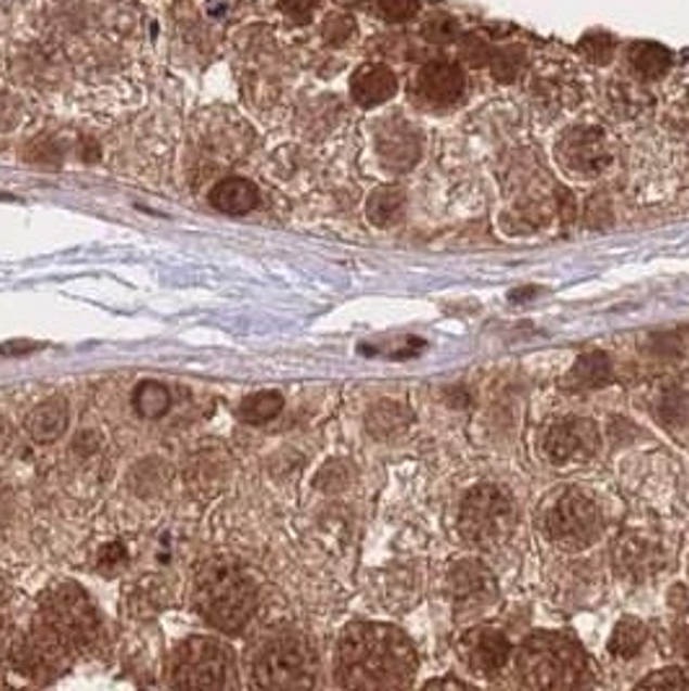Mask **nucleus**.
Masks as SVG:
<instances>
[{
	"label": "nucleus",
	"mask_w": 689,
	"mask_h": 691,
	"mask_svg": "<svg viewBox=\"0 0 689 691\" xmlns=\"http://www.w3.org/2000/svg\"><path fill=\"white\" fill-rule=\"evenodd\" d=\"M418 653L403 629L379 622L347 624L337 642V681L345 689H405Z\"/></svg>",
	"instance_id": "f257e3e1"
},
{
	"label": "nucleus",
	"mask_w": 689,
	"mask_h": 691,
	"mask_svg": "<svg viewBox=\"0 0 689 691\" xmlns=\"http://www.w3.org/2000/svg\"><path fill=\"white\" fill-rule=\"evenodd\" d=\"M513 663L526 689H580L588 681V657L571 635L534 632L513 653Z\"/></svg>",
	"instance_id": "f03ea898"
},
{
	"label": "nucleus",
	"mask_w": 689,
	"mask_h": 691,
	"mask_svg": "<svg viewBox=\"0 0 689 691\" xmlns=\"http://www.w3.org/2000/svg\"><path fill=\"white\" fill-rule=\"evenodd\" d=\"M197 612L224 632H239L254 612L257 593L250 578L229 560H210L195 583Z\"/></svg>",
	"instance_id": "7ed1b4c3"
},
{
	"label": "nucleus",
	"mask_w": 689,
	"mask_h": 691,
	"mask_svg": "<svg viewBox=\"0 0 689 691\" xmlns=\"http://www.w3.org/2000/svg\"><path fill=\"white\" fill-rule=\"evenodd\" d=\"M516 528V500L500 485L472 487L459 508V534L467 545L483 552L503 547Z\"/></svg>",
	"instance_id": "20e7f679"
},
{
	"label": "nucleus",
	"mask_w": 689,
	"mask_h": 691,
	"mask_svg": "<svg viewBox=\"0 0 689 691\" xmlns=\"http://www.w3.org/2000/svg\"><path fill=\"white\" fill-rule=\"evenodd\" d=\"M601 526L604 521H601L599 506L580 489H563L547 506L545 532L552 545L565 552H580L591 547L601 536Z\"/></svg>",
	"instance_id": "39448f33"
},
{
	"label": "nucleus",
	"mask_w": 689,
	"mask_h": 691,
	"mask_svg": "<svg viewBox=\"0 0 689 691\" xmlns=\"http://www.w3.org/2000/svg\"><path fill=\"white\" fill-rule=\"evenodd\" d=\"M39 622H44L52 632H58L73 650L91 648L102 632L97 609L89 596L76 586H58L42 599Z\"/></svg>",
	"instance_id": "423d86ee"
},
{
	"label": "nucleus",
	"mask_w": 689,
	"mask_h": 691,
	"mask_svg": "<svg viewBox=\"0 0 689 691\" xmlns=\"http://www.w3.org/2000/svg\"><path fill=\"white\" fill-rule=\"evenodd\" d=\"M317 681V655L301 637L270 642L254 663V683L263 689H309Z\"/></svg>",
	"instance_id": "0eeeda50"
},
{
	"label": "nucleus",
	"mask_w": 689,
	"mask_h": 691,
	"mask_svg": "<svg viewBox=\"0 0 689 691\" xmlns=\"http://www.w3.org/2000/svg\"><path fill=\"white\" fill-rule=\"evenodd\" d=\"M231 668L229 650L210 637H190L174 653L171 676L179 689H220Z\"/></svg>",
	"instance_id": "6e6552de"
},
{
	"label": "nucleus",
	"mask_w": 689,
	"mask_h": 691,
	"mask_svg": "<svg viewBox=\"0 0 689 691\" xmlns=\"http://www.w3.org/2000/svg\"><path fill=\"white\" fill-rule=\"evenodd\" d=\"M601 448V435L591 418H563L550 422L541 435V453L552 466H578Z\"/></svg>",
	"instance_id": "1a4fd4ad"
},
{
	"label": "nucleus",
	"mask_w": 689,
	"mask_h": 691,
	"mask_svg": "<svg viewBox=\"0 0 689 691\" xmlns=\"http://www.w3.org/2000/svg\"><path fill=\"white\" fill-rule=\"evenodd\" d=\"M446 588L457 619H472L498 601V580L480 560L454 562L446 575Z\"/></svg>",
	"instance_id": "9d476101"
},
{
	"label": "nucleus",
	"mask_w": 689,
	"mask_h": 691,
	"mask_svg": "<svg viewBox=\"0 0 689 691\" xmlns=\"http://www.w3.org/2000/svg\"><path fill=\"white\" fill-rule=\"evenodd\" d=\"M73 650L68 642L63 640L58 632H52L44 622H39L31 627V632L13 648V663L18 670L37 681L55 679L71 666Z\"/></svg>",
	"instance_id": "9b49d317"
},
{
	"label": "nucleus",
	"mask_w": 689,
	"mask_h": 691,
	"mask_svg": "<svg viewBox=\"0 0 689 691\" xmlns=\"http://www.w3.org/2000/svg\"><path fill=\"white\" fill-rule=\"evenodd\" d=\"M554 156H558V164L563 166L567 174H573V177L597 179L612 166L614 153L604 130L578 125L571 127V130L558 140Z\"/></svg>",
	"instance_id": "f8f14e48"
},
{
	"label": "nucleus",
	"mask_w": 689,
	"mask_h": 691,
	"mask_svg": "<svg viewBox=\"0 0 689 691\" xmlns=\"http://www.w3.org/2000/svg\"><path fill=\"white\" fill-rule=\"evenodd\" d=\"M511 655V642L495 627H474L459 640L461 663L483 679H495L508 666Z\"/></svg>",
	"instance_id": "ddd939ff"
},
{
	"label": "nucleus",
	"mask_w": 689,
	"mask_h": 691,
	"mask_svg": "<svg viewBox=\"0 0 689 691\" xmlns=\"http://www.w3.org/2000/svg\"><path fill=\"white\" fill-rule=\"evenodd\" d=\"M414 93L433 110H448L464 99L467 76L451 60H431L414 76Z\"/></svg>",
	"instance_id": "4468645a"
},
{
	"label": "nucleus",
	"mask_w": 689,
	"mask_h": 691,
	"mask_svg": "<svg viewBox=\"0 0 689 691\" xmlns=\"http://www.w3.org/2000/svg\"><path fill=\"white\" fill-rule=\"evenodd\" d=\"M377 151L381 164L390 171H410L423 156V136H420L418 127L403 117L386 119L377 132Z\"/></svg>",
	"instance_id": "2eb2a0df"
},
{
	"label": "nucleus",
	"mask_w": 689,
	"mask_h": 691,
	"mask_svg": "<svg viewBox=\"0 0 689 691\" xmlns=\"http://www.w3.org/2000/svg\"><path fill=\"white\" fill-rule=\"evenodd\" d=\"M614 567L620 575L630 580H643L648 575H653L661 567V552L659 547L643 539V536L625 534L614 545Z\"/></svg>",
	"instance_id": "dca6fc26"
},
{
	"label": "nucleus",
	"mask_w": 689,
	"mask_h": 691,
	"mask_svg": "<svg viewBox=\"0 0 689 691\" xmlns=\"http://www.w3.org/2000/svg\"><path fill=\"white\" fill-rule=\"evenodd\" d=\"M350 93L360 106H379L397 93V76L390 65L366 63L353 73Z\"/></svg>",
	"instance_id": "f3484780"
},
{
	"label": "nucleus",
	"mask_w": 689,
	"mask_h": 691,
	"mask_svg": "<svg viewBox=\"0 0 689 691\" xmlns=\"http://www.w3.org/2000/svg\"><path fill=\"white\" fill-rule=\"evenodd\" d=\"M68 418V401L63 397H52L47 399L44 405L31 409L29 418H26V431H29V435L37 443H52L65 433Z\"/></svg>",
	"instance_id": "a211bd4d"
},
{
	"label": "nucleus",
	"mask_w": 689,
	"mask_h": 691,
	"mask_svg": "<svg viewBox=\"0 0 689 691\" xmlns=\"http://www.w3.org/2000/svg\"><path fill=\"white\" fill-rule=\"evenodd\" d=\"M257 203H259L257 187L239 177L224 179V182H218L210 190V205L220 213H229V216H244V213L254 210Z\"/></svg>",
	"instance_id": "6ab92c4d"
},
{
	"label": "nucleus",
	"mask_w": 689,
	"mask_h": 691,
	"mask_svg": "<svg viewBox=\"0 0 689 691\" xmlns=\"http://www.w3.org/2000/svg\"><path fill=\"white\" fill-rule=\"evenodd\" d=\"M410 422H412L410 409H407L403 401H392V399L379 401V405L368 409L366 414L368 433H371L377 440L397 438V435H403L407 427H410Z\"/></svg>",
	"instance_id": "aec40b11"
},
{
	"label": "nucleus",
	"mask_w": 689,
	"mask_h": 691,
	"mask_svg": "<svg viewBox=\"0 0 689 691\" xmlns=\"http://www.w3.org/2000/svg\"><path fill=\"white\" fill-rule=\"evenodd\" d=\"M627 63L640 80H655L672 68V52L659 42H635L627 50Z\"/></svg>",
	"instance_id": "412c9836"
},
{
	"label": "nucleus",
	"mask_w": 689,
	"mask_h": 691,
	"mask_svg": "<svg viewBox=\"0 0 689 691\" xmlns=\"http://www.w3.org/2000/svg\"><path fill=\"white\" fill-rule=\"evenodd\" d=\"M405 213V192L399 187H379V190L371 192L366 203V216L373 226L379 228H390L403 218Z\"/></svg>",
	"instance_id": "4be33fe9"
},
{
	"label": "nucleus",
	"mask_w": 689,
	"mask_h": 691,
	"mask_svg": "<svg viewBox=\"0 0 689 691\" xmlns=\"http://www.w3.org/2000/svg\"><path fill=\"white\" fill-rule=\"evenodd\" d=\"M614 381L612 363L604 353H588L580 355L575 360L571 375H567V384L575 388H601Z\"/></svg>",
	"instance_id": "5701e85b"
},
{
	"label": "nucleus",
	"mask_w": 689,
	"mask_h": 691,
	"mask_svg": "<svg viewBox=\"0 0 689 691\" xmlns=\"http://www.w3.org/2000/svg\"><path fill=\"white\" fill-rule=\"evenodd\" d=\"M646 637H648V629H646L643 622L635 619V616L620 619L617 627H614L612 637H609V653H612L614 657H622V661L635 657L640 653V650H643Z\"/></svg>",
	"instance_id": "b1692460"
},
{
	"label": "nucleus",
	"mask_w": 689,
	"mask_h": 691,
	"mask_svg": "<svg viewBox=\"0 0 689 691\" xmlns=\"http://www.w3.org/2000/svg\"><path fill=\"white\" fill-rule=\"evenodd\" d=\"M132 405H136L140 418L156 420L169 409V392L156 381H143L132 392Z\"/></svg>",
	"instance_id": "393cba45"
},
{
	"label": "nucleus",
	"mask_w": 689,
	"mask_h": 691,
	"mask_svg": "<svg viewBox=\"0 0 689 691\" xmlns=\"http://www.w3.org/2000/svg\"><path fill=\"white\" fill-rule=\"evenodd\" d=\"M487 68H490L493 78L498 80V84H513V80L521 76V71H524V52H521L519 47L495 50Z\"/></svg>",
	"instance_id": "a878e982"
},
{
	"label": "nucleus",
	"mask_w": 689,
	"mask_h": 691,
	"mask_svg": "<svg viewBox=\"0 0 689 691\" xmlns=\"http://www.w3.org/2000/svg\"><path fill=\"white\" fill-rule=\"evenodd\" d=\"M280 409H283V397H280L278 392H259L244 401L242 414H244L246 422L259 425V422L278 418Z\"/></svg>",
	"instance_id": "bb28decb"
},
{
	"label": "nucleus",
	"mask_w": 689,
	"mask_h": 691,
	"mask_svg": "<svg viewBox=\"0 0 689 691\" xmlns=\"http://www.w3.org/2000/svg\"><path fill=\"white\" fill-rule=\"evenodd\" d=\"M578 47H580V55H584L588 63L607 65L612 63L617 42H614V37L607 35V31H588V35L580 37Z\"/></svg>",
	"instance_id": "cd10ccee"
},
{
	"label": "nucleus",
	"mask_w": 689,
	"mask_h": 691,
	"mask_svg": "<svg viewBox=\"0 0 689 691\" xmlns=\"http://www.w3.org/2000/svg\"><path fill=\"white\" fill-rule=\"evenodd\" d=\"M423 37L433 44H446L459 37V24L451 16H446V13H436V16H431L425 22Z\"/></svg>",
	"instance_id": "c85d7f7f"
},
{
	"label": "nucleus",
	"mask_w": 689,
	"mask_h": 691,
	"mask_svg": "<svg viewBox=\"0 0 689 691\" xmlns=\"http://www.w3.org/2000/svg\"><path fill=\"white\" fill-rule=\"evenodd\" d=\"M638 687L640 689H689V674L681 668L655 670L653 676H646Z\"/></svg>",
	"instance_id": "c756f323"
},
{
	"label": "nucleus",
	"mask_w": 689,
	"mask_h": 691,
	"mask_svg": "<svg viewBox=\"0 0 689 691\" xmlns=\"http://www.w3.org/2000/svg\"><path fill=\"white\" fill-rule=\"evenodd\" d=\"M418 9H420L418 0H377L379 16L392 24L410 22L414 13H418Z\"/></svg>",
	"instance_id": "7c9ffc66"
},
{
	"label": "nucleus",
	"mask_w": 689,
	"mask_h": 691,
	"mask_svg": "<svg viewBox=\"0 0 689 691\" xmlns=\"http://www.w3.org/2000/svg\"><path fill=\"white\" fill-rule=\"evenodd\" d=\"M493 52L495 50L490 47V42H485L480 35H467L464 42H461V57H464L470 65H474V68L490 63Z\"/></svg>",
	"instance_id": "2f4dec72"
},
{
	"label": "nucleus",
	"mask_w": 689,
	"mask_h": 691,
	"mask_svg": "<svg viewBox=\"0 0 689 691\" xmlns=\"http://www.w3.org/2000/svg\"><path fill=\"white\" fill-rule=\"evenodd\" d=\"M353 22L347 16H330L324 24V39L332 44H343L347 42V37L353 35Z\"/></svg>",
	"instance_id": "473e14b6"
},
{
	"label": "nucleus",
	"mask_w": 689,
	"mask_h": 691,
	"mask_svg": "<svg viewBox=\"0 0 689 691\" xmlns=\"http://www.w3.org/2000/svg\"><path fill=\"white\" fill-rule=\"evenodd\" d=\"M317 485L322 489H343L347 485V469L343 461H332L317 476Z\"/></svg>",
	"instance_id": "72a5a7b5"
},
{
	"label": "nucleus",
	"mask_w": 689,
	"mask_h": 691,
	"mask_svg": "<svg viewBox=\"0 0 689 691\" xmlns=\"http://www.w3.org/2000/svg\"><path fill=\"white\" fill-rule=\"evenodd\" d=\"M127 562V549L123 545H106L99 554V567H104L106 573H115Z\"/></svg>",
	"instance_id": "f704fd0d"
},
{
	"label": "nucleus",
	"mask_w": 689,
	"mask_h": 691,
	"mask_svg": "<svg viewBox=\"0 0 689 691\" xmlns=\"http://www.w3.org/2000/svg\"><path fill=\"white\" fill-rule=\"evenodd\" d=\"M280 5H283V11L288 13V16L306 18V16H311L317 0H280Z\"/></svg>",
	"instance_id": "c9c22d12"
},
{
	"label": "nucleus",
	"mask_w": 689,
	"mask_h": 691,
	"mask_svg": "<svg viewBox=\"0 0 689 691\" xmlns=\"http://www.w3.org/2000/svg\"><path fill=\"white\" fill-rule=\"evenodd\" d=\"M674 650L689 661V619H681L677 627H674Z\"/></svg>",
	"instance_id": "e433bc0d"
},
{
	"label": "nucleus",
	"mask_w": 689,
	"mask_h": 691,
	"mask_svg": "<svg viewBox=\"0 0 689 691\" xmlns=\"http://www.w3.org/2000/svg\"><path fill=\"white\" fill-rule=\"evenodd\" d=\"M428 687H451V689H464V681H454V679H436V681H428Z\"/></svg>",
	"instance_id": "4c0bfd02"
}]
</instances>
